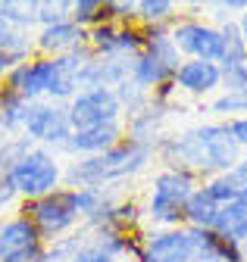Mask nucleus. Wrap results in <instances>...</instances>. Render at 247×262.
Masks as SVG:
<instances>
[{"instance_id": "obj_12", "label": "nucleus", "mask_w": 247, "mask_h": 262, "mask_svg": "<svg viewBox=\"0 0 247 262\" xmlns=\"http://www.w3.org/2000/svg\"><path fill=\"white\" fill-rule=\"evenodd\" d=\"M172 81L178 94L213 97L222 88V72H219V62H210V59H181Z\"/></svg>"}, {"instance_id": "obj_15", "label": "nucleus", "mask_w": 247, "mask_h": 262, "mask_svg": "<svg viewBox=\"0 0 247 262\" xmlns=\"http://www.w3.org/2000/svg\"><path fill=\"white\" fill-rule=\"evenodd\" d=\"M44 244L35 222L28 219L25 212H13V215H0V259L4 256H13V253H22V250H32Z\"/></svg>"}, {"instance_id": "obj_24", "label": "nucleus", "mask_w": 247, "mask_h": 262, "mask_svg": "<svg viewBox=\"0 0 247 262\" xmlns=\"http://www.w3.org/2000/svg\"><path fill=\"white\" fill-rule=\"evenodd\" d=\"M72 19L85 28L110 19V0H72Z\"/></svg>"}, {"instance_id": "obj_17", "label": "nucleus", "mask_w": 247, "mask_h": 262, "mask_svg": "<svg viewBox=\"0 0 247 262\" xmlns=\"http://www.w3.org/2000/svg\"><path fill=\"white\" fill-rule=\"evenodd\" d=\"M210 231L222 234V237H229V241H235L241 247L247 244V193L219 209V215H216Z\"/></svg>"}, {"instance_id": "obj_9", "label": "nucleus", "mask_w": 247, "mask_h": 262, "mask_svg": "<svg viewBox=\"0 0 247 262\" xmlns=\"http://www.w3.org/2000/svg\"><path fill=\"white\" fill-rule=\"evenodd\" d=\"M66 110H69L72 131L122 119V103L113 88H78L66 100Z\"/></svg>"}, {"instance_id": "obj_19", "label": "nucleus", "mask_w": 247, "mask_h": 262, "mask_svg": "<svg viewBox=\"0 0 247 262\" xmlns=\"http://www.w3.org/2000/svg\"><path fill=\"white\" fill-rule=\"evenodd\" d=\"M0 53L10 59V66H19L25 59L38 56L35 31H28V28H7V35L0 38Z\"/></svg>"}, {"instance_id": "obj_32", "label": "nucleus", "mask_w": 247, "mask_h": 262, "mask_svg": "<svg viewBox=\"0 0 247 262\" xmlns=\"http://www.w3.org/2000/svg\"><path fill=\"white\" fill-rule=\"evenodd\" d=\"M178 10H184L188 16H197V13H210L213 7H219L216 0H175Z\"/></svg>"}, {"instance_id": "obj_29", "label": "nucleus", "mask_w": 247, "mask_h": 262, "mask_svg": "<svg viewBox=\"0 0 247 262\" xmlns=\"http://www.w3.org/2000/svg\"><path fill=\"white\" fill-rule=\"evenodd\" d=\"M0 262H47V244H38L32 250H22V253H13V256H4Z\"/></svg>"}, {"instance_id": "obj_11", "label": "nucleus", "mask_w": 247, "mask_h": 262, "mask_svg": "<svg viewBox=\"0 0 247 262\" xmlns=\"http://www.w3.org/2000/svg\"><path fill=\"white\" fill-rule=\"evenodd\" d=\"M53 69H56V56H32L7 72L4 84L10 91H16L22 100L35 103V100H47V94L53 88Z\"/></svg>"}, {"instance_id": "obj_23", "label": "nucleus", "mask_w": 247, "mask_h": 262, "mask_svg": "<svg viewBox=\"0 0 247 262\" xmlns=\"http://www.w3.org/2000/svg\"><path fill=\"white\" fill-rule=\"evenodd\" d=\"M35 144L32 141H28L25 135H13V138H4V141H0V178H7L10 172H13V166H16V162L28 153V150H32Z\"/></svg>"}, {"instance_id": "obj_34", "label": "nucleus", "mask_w": 247, "mask_h": 262, "mask_svg": "<svg viewBox=\"0 0 247 262\" xmlns=\"http://www.w3.org/2000/svg\"><path fill=\"white\" fill-rule=\"evenodd\" d=\"M235 22H238V28H241V38H244V44H247V10H241V13L235 16Z\"/></svg>"}, {"instance_id": "obj_8", "label": "nucleus", "mask_w": 247, "mask_h": 262, "mask_svg": "<svg viewBox=\"0 0 247 262\" xmlns=\"http://www.w3.org/2000/svg\"><path fill=\"white\" fill-rule=\"evenodd\" d=\"M135 262H197L191 228L188 225L144 228Z\"/></svg>"}, {"instance_id": "obj_38", "label": "nucleus", "mask_w": 247, "mask_h": 262, "mask_svg": "<svg viewBox=\"0 0 247 262\" xmlns=\"http://www.w3.org/2000/svg\"><path fill=\"white\" fill-rule=\"evenodd\" d=\"M216 4H219V0H216Z\"/></svg>"}, {"instance_id": "obj_27", "label": "nucleus", "mask_w": 247, "mask_h": 262, "mask_svg": "<svg viewBox=\"0 0 247 262\" xmlns=\"http://www.w3.org/2000/svg\"><path fill=\"white\" fill-rule=\"evenodd\" d=\"M222 88L219 91H241L247 88V62H219Z\"/></svg>"}, {"instance_id": "obj_1", "label": "nucleus", "mask_w": 247, "mask_h": 262, "mask_svg": "<svg viewBox=\"0 0 247 262\" xmlns=\"http://www.w3.org/2000/svg\"><path fill=\"white\" fill-rule=\"evenodd\" d=\"M153 153H157L163 166L184 169V172L197 175L200 181L229 172L244 156V150L235 144V138L229 135V125L222 119L194 125L188 131H181V135H163L157 147H153Z\"/></svg>"}, {"instance_id": "obj_3", "label": "nucleus", "mask_w": 247, "mask_h": 262, "mask_svg": "<svg viewBox=\"0 0 247 262\" xmlns=\"http://www.w3.org/2000/svg\"><path fill=\"white\" fill-rule=\"evenodd\" d=\"M200 178L184 172V169H169L163 166L147 184L144 196V228H172L184 225V209H188L191 193L197 190Z\"/></svg>"}, {"instance_id": "obj_13", "label": "nucleus", "mask_w": 247, "mask_h": 262, "mask_svg": "<svg viewBox=\"0 0 247 262\" xmlns=\"http://www.w3.org/2000/svg\"><path fill=\"white\" fill-rule=\"evenodd\" d=\"M126 138V122L116 119V122H104V125H94V128H81V131H72V138L66 141V147L59 150L66 159H81V156H94V153H104L110 150L113 144H119Z\"/></svg>"}, {"instance_id": "obj_2", "label": "nucleus", "mask_w": 247, "mask_h": 262, "mask_svg": "<svg viewBox=\"0 0 247 262\" xmlns=\"http://www.w3.org/2000/svg\"><path fill=\"white\" fill-rule=\"evenodd\" d=\"M157 159L150 144L135 141V138H122L104 153L94 156H81V159H66V187H110L122 184L135 175H141L150 162Z\"/></svg>"}, {"instance_id": "obj_5", "label": "nucleus", "mask_w": 247, "mask_h": 262, "mask_svg": "<svg viewBox=\"0 0 247 262\" xmlns=\"http://www.w3.org/2000/svg\"><path fill=\"white\" fill-rule=\"evenodd\" d=\"M63 175H66V156L35 144L13 166L10 181L16 184L22 200H35V196H44L56 187H63Z\"/></svg>"}, {"instance_id": "obj_7", "label": "nucleus", "mask_w": 247, "mask_h": 262, "mask_svg": "<svg viewBox=\"0 0 247 262\" xmlns=\"http://www.w3.org/2000/svg\"><path fill=\"white\" fill-rule=\"evenodd\" d=\"M169 35L181 59H210V62L222 59V35L210 19L178 13V19L169 25Z\"/></svg>"}, {"instance_id": "obj_6", "label": "nucleus", "mask_w": 247, "mask_h": 262, "mask_svg": "<svg viewBox=\"0 0 247 262\" xmlns=\"http://www.w3.org/2000/svg\"><path fill=\"white\" fill-rule=\"evenodd\" d=\"M22 135L38 144V147H50V150H63L66 141L72 138V122H69V110L59 100H35L25 110V122H22Z\"/></svg>"}, {"instance_id": "obj_22", "label": "nucleus", "mask_w": 247, "mask_h": 262, "mask_svg": "<svg viewBox=\"0 0 247 262\" xmlns=\"http://www.w3.org/2000/svg\"><path fill=\"white\" fill-rule=\"evenodd\" d=\"M216 119H235V116H247V88L241 91H219L213 94V100L207 106Z\"/></svg>"}, {"instance_id": "obj_16", "label": "nucleus", "mask_w": 247, "mask_h": 262, "mask_svg": "<svg viewBox=\"0 0 247 262\" xmlns=\"http://www.w3.org/2000/svg\"><path fill=\"white\" fill-rule=\"evenodd\" d=\"M191 237H194L197 262H244V247L210 231V228H191Z\"/></svg>"}, {"instance_id": "obj_25", "label": "nucleus", "mask_w": 247, "mask_h": 262, "mask_svg": "<svg viewBox=\"0 0 247 262\" xmlns=\"http://www.w3.org/2000/svg\"><path fill=\"white\" fill-rule=\"evenodd\" d=\"M69 262H119V259H116L113 253H107L100 244H94V241L88 237V231H85V241L78 244V250L72 253Z\"/></svg>"}, {"instance_id": "obj_28", "label": "nucleus", "mask_w": 247, "mask_h": 262, "mask_svg": "<svg viewBox=\"0 0 247 262\" xmlns=\"http://www.w3.org/2000/svg\"><path fill=\"white\" fill-rule=\"evenodd\" d=\"M19 203H22V196H19L16 184L10 181V175L0 178V215L10 212V209H19Z\"/></svg>"}, {"instance_id": "obj_33", "label": "nucleus", "mask_w": 247, "mask_h": 262, "mask_svg": "<svg viewBox=\"0 0 247 262\" xmlns=\"http://www.w3.org/2000/svg\"><path fill=\"white\" fill-rule=\"evenodd\" d=\"M219 7H222L225 13H232V16H238L241 10H247V0H219Z\"/></svg>"}, {"instance_id": "obj_10", "label": "nucleus", "mask_w": 247, "mask_h": 262, "mask_svg": "<svg viewBox=\"0 0 247 262\" xmlns=\"http://www.w3.org/2000/svg\"><path fill=\"white\" fill-rule=\"evenodd\" d=\"M88 47L94 56H135L144 47V28L138 22L107 19L88 28Z\"/></svg>"}, {"instance_id": "obj_4", "label": "nucleus", "mask_w": 247, "mask_h": 262, "mask_svg": "<svg viewBox=\"0 0 247 262\" xmlns=\"http://www.w3.org/2000/svg\"><path fill=\"white\" fill-rule=\"evenodd\" d=\"M19 212H25L35 222L38 234L44 244H53L59 237L72 234L75 228H81V215H78V203H75V190L72 187H56L44 196H35V200H22Z\"/></svg>"}, {"instance_id": "obj_18", "label": "nucleus", "mask_w": 247, "mask_h": 262, "mask_svg": "<svg viewBox=\"0 0 247 262\" xmlns=\"http://www.w3.org/2000/svg\"><path fill=\"white\" fill-rule=\"evenodd\" d=\"M25 110H28V100H22V97L16 91H10L7 84H0V141L13 138V135H22Z\"/></svg>"}, {"instance_id": "obj_31", "label": "nucleus", "mask_w": 247, "mask_h": 262, "mask_svg": "<svg viewBox=\"0 0 247 262\" xmlns=\"http://www.w3.org/2000/svg\"><path fill=\"white\" fill-rule=\"evenodd\" d=\"M225 175H229V178L235 181V187H238L241 193H247V156H241V159L235 162V166H232V169H229Z\"/></svg>"}, {"instance_id": "obj_20", "label": "nucleus", "mask_w": 247, "mask_h": 262, "mask_svg": "<svg viewBox=\"0 0 247 262\" xmlns=\"http://www.w3.org/2000/svg\"><path fill=\"white\" fill-rule=\"evenodd\" d=\"M178 19L175 0H138L135 4V22L138 25H172Z\"/></svg>"}, {"instance_id": "obj_26", "label": "nucleus", "mask_w": 247, "mask_h": 262, "mask_svg": "<svg viewBox=\"0 0 247 262\" xmlns=\"http://www.w3.org/2000/svg\"><path fill=\"white\" fill-rule=\"evenodd\" d=\"M72 19V0H41V13H38V25H50V22H63Z\"/></svg>"}, {"instance_id": "obj_14", "label": "nucleus", "mask_w": 247, "mask_h": 262, "mask_svg": "<svg viewBox=\"0 0 247 262\" xmlns=\"http://www.w3.org/2000/svg\"><path fill=\"white\" fill-rule=\"evenodd\" d=\"M35 44H38L41 56H63V53H72L81 44H88V28L78 25L75 19L38 25L35 28Z\"/></svg>"}, {"instance_id": "obj_21", "label": "nucleus", "mask_w": 247, "mask_h": 262, "mask_svg": "<svg viewBox=\"0 0 247 262\" xmlns=\"http://www.w3.org/2000/svg\"><path fill=\"white\" fill-rule=\"evenodd\" d=\"M0 13H4L10 28H38V13H41V0H0Z\"/></svg>"}, {"instance_id": "obj_30", "label": "nucleus", "mask_w": 247, "mask_h": 262, "mask_svg": "<svg viewBox=\"0 0 247 262\" xmlns=\"http://www.w3.org/2000/svg\"><path fill=\"white\" fill-rule=\"evenodd\" d=\"M229 125V135L235 138V144L241 150H247V116H235V119H225Z\"/></svg>"}, {"instance_id": "obj_35", "label": "nucleus", "mask_w": 247, "mask_h": 262, "mask_svg": "<svg viewBox=\"0 0 247 262\" xmlns=\"http://www.w3.org/2000/svg\"><path fill=\"white\" fill-rule=\"evenodd\" d=\"M13 69V66H10V59L4 56V53H0V84H4V78H7V72Z\"/></svg>"}, {"instance_id": "obj_37", "label": "nucleus", "mask_w": 247, "mask_h": 262, "mask_svg": "<svg viewBox=\"0 0 247 262\" xmlns=\"http://www.w3.org/2000/svg\"><path fill=\"white\" fill-rule=\"evenodd\" d=\"M244 262H247V253H244Z\"/></svg>"}, {"instance_id": "obj_36", "label": "nucleus", "mask_w": 247, "mask_h": 262, "mask_svg": "<svg viewBox=\"0 0 247 262\" xmlns=\"http://www.w3.org/2000/svg\"><path fill=\"white\" fill-rule=\"evenodd\" d=\"M7 28H10V25H7V19H4V13H0V38H4V35H7Z\"/></svg>"}]
</instances>
